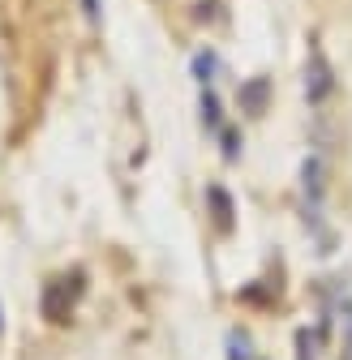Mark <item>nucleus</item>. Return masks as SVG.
Wrapping results in <instances>:
<instances>
[{
  "label": "nucleus",
  "mask_w": 352,
  "mask_h": 360,
  "mask_svg": "<svg viewBox=\"0 0 352 360\" xmlns=\"http://www.w3.org/2000/svg\"><path fill=\"white\" fill-rule=\"evenodd\" d=\"M305 95H310V103H322L331 95V69H327L322 52H310V65H305Z\"/></svg>",
  "instance_id": "f257e3e1"
},
{
  "label": "nucleus",
  "mask_w": 352,
  "mask_h": 360,
  "mask_svg": "<svg viewBox=\"0 0 352 360\" xmlns=\"http://www.w3.org/2000/svg\"><path fill=\"white\" fill-rule=\"evenodd\" d=\"M301 180H305V198H310V206L318 210V202H322V159H318V155H310V159H305V167H301Z\"/></svg>",
  "instance_id": "f03ea898"
},
{
  "label": "nucleus",
  "mask_w": 352,
  "mask_h": 360,
  "mask_svg": "<svg viewBox=\"0 0 352 360\" xmlns=\"http://www.w3.org/2000/svg\"><path fill=\"white\" fill-rule=\"evenodd\" d=\"M198 108H202V124L210 129V133H219L224 129V116H219V95L210 86H202V99H198Z\"/></svg>",
  "instance_id": "7ed1b4c3"
},
{
  "label": "nucleus",
  "mask_w": 352,
  "mask_h": 360,
  "mask_svg": "<svg viewBox=\"0 0 352 360\" xmlns=\"http://www.w3.org/2000/svg\"><path fill=\"white\" fill-rule=\"evenodd\" d=\"M215 73H219V56H215V52H198V56H194V77H198L202 86H210Z\"/></svg>",
  "instance_id": "20e7f679"
},
{
  "label": "nucleus",
  "mask_w": 352,
  "mask_h": 360,
  "mask_svg": "<svg viewBox=\"0 0 352 360\" xmlns=\"http://www.w3.org/2000/svg\"><path fill=\"white\" fill-rule=\"evenodd\" d=\"M228 360H253V343L245 330H228Z\"/></svg>",
  "instance_id": "39448f33"
},
{
  "label": "nucleus",
  "mask_w": 352,
  "mask_h": 360,
  "mask_svg": "<svg viewBox=\"0 0 352 360\" xmlns=\"http://www.w3.org/2000/svg\"><path fill=\"white\" fill-rule=\"evenodd\" d=\"M219 138H224V159L237 163V159H241V138H237L232 129H219Z\"/></svg>",
  "instance_id": "423d86ee"
},
{
  "label": "nucleus",
  "mask_w": 352,
  "mask_h": 360,
  "mask_svg": "<svg viewBox=\"0 0 352 360\" xmlns=\"http://www.w3.org/2000/svg\"><path fill=\"white\" fill-rule=\"evenodd\" d=\"M77 5H82V13H86V22H91V26L103 22V0H77Z\"/></svg>",
  "instance_id": "0eeeda50"
},
{
  "label": "nucleus",
  "mask_w": 352,
  "mask_h": 360,
  "mask_svg": "<svg viewBox=\"0 0 352 360\" xmlns=\"http://www.w3.org/2000/svg\"><path fill=\"white\" fill-rule=\"evenodd\" d=\"M0 330H5V313H0Z\"/></svg>",
  "instance_id": "6e6552de"
}]
</instances>
